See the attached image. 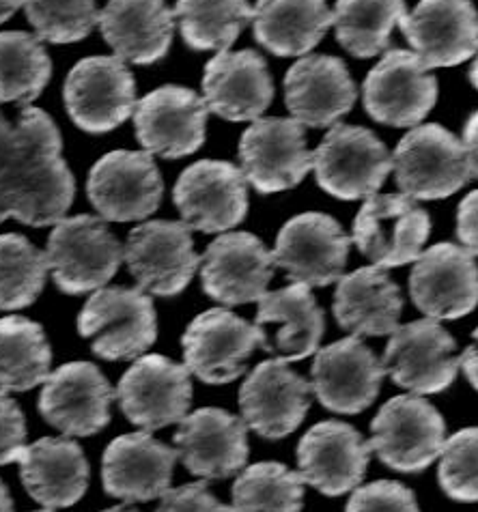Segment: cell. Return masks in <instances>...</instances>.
Masks as SVG:
<instances>
[{
  "label": "cell",
  "instance_id": "cell-5",
  "mask_svg": "<svg viewBox=\"0 0 478 512\" xmlns=\"http://www.w3.org/2000/svg\"><path fill=\"white\" fill-rule=\"evenodd\" d=\"M369 446L379 461L403 474L427 469L442 454L446 422L423 396H395L371 422Z\"/></svg>",
  "mask_w": 478,
  "mask_h": 512
},
{
  "label": "cell",
  "instance_id": "cell-28",
  "mask_svg": "<svg viewBox=\"0 0 478 512\" xmlns=\"http://www.w3.org/2000/svg\"><path fill=\"white\" fill-rule=\"evenodd\" d=\"M203 99L207 108L233 123L257 121L274 99V82L255 50L218 52L205 67Z\"/></svg>",
  "mask_w": 478,
  "mask_h": 512
},
{
  "label": "cell",
  "instance_id": "cell-33",
  "mask_svg": "<svg viewBox=\"0 0 478 512\" xmlns=\"http://www.w3.org/2000/svg\"><path fill=\"white\" fill-rule=\"evenodd\" d=\"M257 325L276 323L278 332L270 353H278L280 360L300 362L317 353L321 336L326 332V315L319 308L311 287L293 282L285 289L265 293L259 300Z\"/></svg>",
  "mask_w": 478,
  "mask_h": 512
},
{
  "label": "cell",
  "instance_id": "cell-39",
  "mask_svg": "<svg viewBox=\"0 0 478 512\" xmlns=\"http://www.w3.org/2000/svg\"><path fill=\"white\" fill-rule=\"evenodd\" d=\"M304 478L276 461L246 467L233 485V512H302Z\"/></svg>",
  "mask_w": 478,
  "mask_h": 512
},
{
  "label": "cell",
  "instance_id": "cell-17",
  "mask_svg": "<svg viewBox=\"0 0 478 512\" xmlns=\"http://www.w3.org/2000/svg\"><path fill=\"white\" fill-rule=\"evenodd\" d=\"M115 392L93 362L78 360L56 368L39 394V414L63 435L89 437L110 422Z\"/></svg>",
  "mask_w": 478,
  "mask_h": 512
},
{
  "label": "cell",
  "instance_id": "cell-40",
  "mask_svg": "<svg viewBox=\"0 0 478 512\" xmlns=\"http://www.w3.org/2000/svg\"><path fill=\"white\" fill-rule=\"evenodd\" d=\"M50 272L48 256L24 235H0V310L35 304Z\"/></svg>",
  "mask_w": 478,
  "mask_h": 512
},
{
  "label": "cell",
  "instance_id": "cell-45",
  "mask_svg": "<svg viewBox=\"0 0 478 512\" xmlns=\"http://www.w3.org/2000/svg\"><path fill=\"white\" fill-rule=\"evenodd\" d=\"M156 512H233V506L222 504L205 482H190L184 487L168 489Z\"/></svg>",
  "mask_w": 478,
  "mask_h": 512
},
{
  "label": "cell",
  "instance_id": "cell-2",
  "mask_svg": "<svg viewBox=\"0 0 478 512\" xmlns=\"http://www.w3.org/2000/svg\"><path fill=\"white\" fill-rule=\"evenodd\" d=\"M78 332L91 340L97 358L138 360L158 338L156 306L138 287H102L80 310Z\"/></svg>",
  "mask_w": 478,
  "mask_h": 512
},
{
  "label": "cell",
  "instance_id": "cell-4",
  "mask_svg": "<svg viewBox=\"0 0 478 512\" xmlns=\"http://www.w3.org/2000/svg\"><path fill=\"white\" fill-rule=\"evenodd\" d=\"M397 186L414 201H440L472 179L463 142L438 123L407 132L392 155Z\"/></svg>",
  "mask_w": 478,
  "mask_h": 512
},
{
  "label": "cell",
  "instance_id": "cell-53",
  "mask_svg": "<svg viewBox=\"0 0 478 512\" xmlns=\"http://www.w3.org/2000/svg\"><path fill=\"white\" fill-rule=\"evenodd\" d=\"M102 512H136L132 508H123V506H115V508H108V510H102Z\"/></svg>",
  "mask_w": 478,
  "mask_h": 512
},
{
  "label": "cell",
  "instance_id": "cell-12",
  "mask_svg": "<svg viewBox=\"0 0 478 512\" xmlns=\"http://www.w3.org/2000/svg\"><path fill=\"white\" fill-rule=\"evenodd\" d=\"M455 347V338L438 319H418L390 334L382 364L399 388L438 394L451 386L461 366Z\"/></svg>",
  "mask_w": 478,
  "mask_h": 512
},
{
  "label": "cell",
  "instance_id": "cell-18",
  "mask_svg": "<svg viewBox=\"0 0 478 512\" xmlns=\"http://www.w3.org/2000/svg\"><path fill=\"white\" fill-rule=\"evenodd\" d=\"M438 99V80L416 52L388 50L364 80V108L384 125L412 127Z\"/></svg>",
  "mask_w": 478,
  "mask_h": 512
},
{
  "label": "cell",
  "instance_id": "cell-51",
  "mask_svg": "<svg viewBox=\"0 0 478 512\" xmlns=\"http://www.w3.org/2000/svg\"><path fill=\"white\" fill-rule=\"evenodd\" d=\"M0 512H13L11 493H9V489H7L3 480H0Z\"/></svg>",
  "mask_w": 478,
  "mask_h": 512
},
{
  "label": "cell",
  "instance_id": "cell-7",
  "mask_svg": "<svg viewBox=\"0 0 478 512\" xmlns=\"http://www.w3.org/2000/svg\"><path fill=\"white\" fill-rule=\"evenodd\" d=\"M319 188L341 201L371 198L392 170L388 147L367 127L334 125L313 153Z\"/></svg>",
  "mask_w": 478,
  "mask_h": 512
},
{
  "label": "cell",
  "instance_id": "cell-50",
  "mask_svg": "<svg viewBox=\"0 0 478 512\" xmlns=\"http://www.w3.org/2000/svg\"><path fill=\"white\" fill-rule=\"evenodd\" d=\"M22 5L24 0H0V24L7 22Z\"/></svg>",
  "mask_w": 478,
  "mask_h": 512
},
{
  "label": "cell",
  "instance_id": "cell-3",
  "mask_svg": "<svg viewBox=\"0 0 478 512\" xmlns=\"http://www.w3.org/2000/svg\"><path fill=\"white\" fill-rule=\"evenodd\" d=\"M48 267L54 284L67 295H84L106 287L119 272L123 244L104 218H63L48 239Z\"/></svg>",
  "mask_w": 478,
  "mask_h": 512
},
{
  "label": "cell",
  "instance_id": "cell-49",
  "mask_svg": "<svg viewBox=\"0 0 478 512\" xmlns=\"http://www.w3.org/2000/svg\"><path fill=\"white\" fill-rule=\"evenodd\" d=\"M472 336L476 340V345H470L466 351H463V355H459V360H461L463 373H466L468 381L472 383V388L478 392V327Z\"/></svg>",
  "mask_w": 478,
  "mask_h": 512
},
{
  "label": "cell",
  "instance_id": "cell-43",
  "mask_svg": "<svg viewBox=\"0 0 478 512\" xmlns=\"http://www.w3.org/2000/svg\"><path fill=\"white\" fill-rule=\"evenodd\" d=\"M345 512H420L416 495L401 482L375 480L351 493Z\"/></svg>",
  "mask_w": 478,
  "mask_h": 512
},
{
  "label": "cell",
  "instance_id": "cell-26",
  "mask_svg": "<svg viewBox=\"0 0 478 512\" xmlns=\"http://www.w3.org/2000/svg\"><path fill=\"white\" fill-rule=\"evenodd\" d=\"M399 26L429 69L461 65L478 50V11L470 0H420Z\"/></svg>",
  "mask_w": 478,
  "mask_h": 512
},
{
  "label": "cell",
  "instance_id": "cell-27",
  "mask_svg": "<svg viewBox=\"0 0 478 512\" xmlns=\"http://www.w3.org/2000/svg\"><path fill=\"white\" fill-rule=\"evenodd\" d=\"M177 448L166 446L147 431L112 439L102 457V485L125 504L162 497L173 480Z\"/></svg>",
  "mask_w": 478,
  "mask_h": 512
},
{
  "label": "cell",
  "instance_id": "cell-29",
  "mask_svg": "<svg viewBox=\"0 0 478 512\" xmlns=\"http://www.w3.org/2000/svg\"><path fill=\"white\" fill-rule=\"evenodd\" d=\"M356 84L347 65L328 54H311L285 76V102L295 121L306 127H328L354 108Z\"/></svg>",
  "mask_w": 478,
  "mask_h": 512
},
{
  "label": "cell",
  "instance_id": "cell-35",
  "mask_svg": "<svg viewBox=\"0 0 478 512\" xmlns=\"http://www.w3.org/2000/svg\"><path fill=\"white\" fill-rule=\"evenodd\" d=\"M52 349L44 327L26 317L0 319V392H28L46 383Z\"/></svg>",
  "mask_w": 478,
  "mask_h": 512
},
{
  "label": "cell",
  "instance_id": "cell-30",
  "mask_svg": "<svg viewBox=\"0 0 478 512\" xmlns=\"http://www.w3.org/2000/svg\"><path fill=\"white\" fill-rule=\"evenodd\" d=\"M100 31L121 61L153 65L171 50L175 13L164 0H108Z\"/></svg>",
  "mask_w": 478,
  "mask_h": 512
},
{
  "label": "cell",
  "instance_id": "cell-34",
  "mask_svg": "<svg viewBox=\"0 0 478 512\" xmlns=\"http://www.w3.org/2000/svg\"><path fill=\"white\" fill-rule=\"evenodd\" d=\"M252 24L259 44L276 56H302L334 24L326 0H257Z\"/></svg>",
  "mask_w": 478,
  "mask_h": 512
},
{
  "label": "cell",
  "instance_id": "cell-24",
  "mask_svg": "<svg viewBox=\"0 0 478 512\" xmlns=\"http://www.w3.org/2000/svg\"><path fill=\"white\" fill-rule=\"evenodd\" d=\"M410 295L429 319H461L478 306V265L455 244H435L418 256L410 276Z\"/></svg>",
  "mask_w": 478,
  "mask_h": 512
},
{
  "label": "cell",
  "instance_id": "cell-46",
  "mask_svg": "<svg viewBox=\"0 0 478 512\" xmlns=\"http://www.w3.org/2000/svg\"><path fill=\"white\" fill-rule=\"evenodd\" d=\"M457 237L472 256H478V190L463 198L457 209Z\"/></svg>",
  "mask_w": 478,
  "mask_h": 512
},
{
  "label": "cell",
  "instance_id": "cell-38",
  "mask_svg": "<svg viewBox=\"0 0 478 512\" xmlns=\"http://www.w3.org/2000/svg\"><path fill=\"white\" fill-rule=\"evenodd\" d=\"M52 61L37 35L0 33V104L28 106L46 89Z\"/></svg>",
  "mask_w": 478,
  "mask_h": 512
},
{
  "label": "cell",
  "instance_id": "cell-1",
  "mask_svg": "<svg viewBox=\"0 0 478 512\" xmlns=\"http://www.w3.org/2000/svg\"><path fill=\"white\" fill-rule=\"evenodd\" d=\"M13 127L16 151L0 186L9 218L35 229L59 224L76 196L59 127L39 108H24Z\"/></svg>",
  "mask_w": 478,
  "mask_h": 512
},
{
  "label": "cell",
  "instance_id": "cell-36",
  "mask_svg": "<svg viewBox=\"0 0 478 512\" xmlns=\"http://www.w3.org/2000/svg\"><path fill=\"white\" fill-rule=\"evenodd\" d=\"M334 28L339 44L358 59L390 50V35L405 16V0H336Z\"/></svg>",
  "mask_w": 478,
  "mask_h": 512
},
{
  "label": "cell",
  "instance_id": "cell-8",
  "mask_svg": "<svg viewBox=\"0 0 478 512\" xmlns=\"http://www.w3.org/2000/svg\"><path fill=\"white\" fill-rule=\"evenodd\" d=\"M123 259L138 289L160 297L186 291L201 265V256L194 250L192 229L186 222L175 220L138 224L125 241Z\"/></svg>",
  "mask_w": 478,
  "mask_h": 512
},
{
  "label": "cell",
  "instance_id": "cell-54",
  "mask_svg": "<svg viewBox=\"0 0 478 512\" xmlns=\"http://www.w3.org/2000/svg\"><path fill=\"white\" fill-rule=\"evenodd\" d=\"M35 512H52V510H35Z\"/></svg>",
  "mask_w": 478,
  "mask_h": 512
},
{
  "label": "cell",
  "instance_id": "cell-31",
  "mask_svg": "<svg viewBox=\"0 0 478 512\" xmlns=\"http://www.w3.org/2000/svg\"><path fill=\"white\" fill-rule=\"evenodd\" d=\"M22 485L46 508L78 504L89 487V463L82 448L67 437H41L20 457Z\"/></svg>",
  "mask_w": 478,
  "mask_h": 512
},
{
  "label": "cell",
  "instance_id": "cell-16",
  "mask_svg": "<svg viewBox=\"0 0 478 512\" xmlns=\"http://www.w3.org/2000/svg\"><path fill=\"white\" fill-rule=\"evenodd\" d=\"M173 201L190 229L224 233L246 218L248 181L229 162L201 160L181 173Z\"/></svg>",
  "mask_w": 478,
  "mask_h": 512
},
{
  "label": "cell",
  "instance_id": "cell-15",
  "mask_svg": "<svg viewBox=\"0 0 478 512\" xmlns=\"http://www.w3.org/2000/svg\"><path fill=\"white\" fill-rule=\"evenodd\" d=\"M164 181L151 153L112 151L97 160L87 179L91 205L110 222H136L160 207Z\"/></svg>",
  "mask_w": 478,
  "mask_h": 512
},
{
  "label": "cell",
  "instance_id": "cell-13",
  "mask_svg": "<svg viewBox=\"0 0 478 512\" xmlns=\"http://www.w3.org/2000/svg\"><path fill=\"white\" fill-rule=\"evenodd\" d=\"M239 162L252 188L261 194L285 192L313 170L304 125L295 119H257L239 140Z\"/></svg>",
  "mask_w": 478,
  "mask_h": 512
},
{
  "label": "cell",
  "instance_id": "cell-10",
  "mask_svg": "<svg viewBox=\"0 0 478 512\" xmlns=\"http://www.w3.org/2000/svg\"><path fill=\"white\" fill-rule=\"evenodd\" d=\"M431 233L427 209L405 194H373L354 220V244L382 269L418 261Z\"/></svg>",
  "mask_w": 478,
  "mask_h": 512
},
{
  "label": "cell",
  "instance_id": "cell-32",
  "mask_svg": "<svg viewBox=\"0 0 478 512\" xmlns=\"http://www.w3.org/2000/svg\"><path fill=\"white\" fill-rule=\"evenodd\" d=\"M334 317L354 336H388L399 327L403 297L382 267L345 274L334 293Z\"/></svg>",
  "mask_w": 478,
  "mask_h": 512
},
{
  "label": "cell",
  "instance_id": "cell-48",
  "mask_svg": "<svg viewBox=\"0 0 478 512\" xmlns=\"http://www.w3.org/2000/svg\"><path fill=\"white\" fill-rule=\"evenodd\" d=\"M463 149H466V160L470 168V177H478V112L468 119L466 130H463Z\"/></svg>",
  "mask_w": 478,
  "mask_h": 512
},
{
  "label": "cell",
  "instance_id": "cell-11",
  "mask_svg": "<svg viewBox=\"0 0 478 512\" xmlns=\"http://www.w3.org/2000/svg\"><path fill=\"white\" fill-rule=\"evenodd\" d=\"M190 375L166 355H140L115 390L123 416L147 433L181 422L192 403Z\"/></svg>",
  "mask_w": 478,
  "mask_h": 512
},
{
  "label": "cell",
  "instance_id": "cell-47",
  "mask_svg": "<svg viewBox=\"0 0 478 512\" xmlns=\"http://www.w3.org/2000/svg\"><path fill=\"white\" fill-rule=\"evenodd\" d=\"M13 151H16V127L9 125L5 117L0 115V186H3V177L11 164ZM0 205L5 207L3 194H0Z\"/></svg>",
  "mask_w": 478,
  "mask_h": 512
},
{
  "label": "cell",
  "instance_id": "cell-44",
  "mask_svg": "<svg viewBox=\"0 0 478 512\" xmlns=\"http://www.w3.org/2000/svg\"><path fill=\"white\" fill-rule=\"evenodd\" d=\"M26 448V418L7 392H0V465L20 461Z\"/></svg>",
  "mask_w": 478,
  "mask_h": 512
},
{
  "label": "cell",
  "instance_id": "cell-6",
  "mask_svg": "<svg viewBox=\"0 0 478 512\" xmlns=\"http://www.w3.org/2000/svg\"><path fill=\"white\" fill-rule=\"evenodd\" d=\"M261 325L248 323L227 308H212L196 317L181 336L188 371L203 383H231L246 373L257 349L267 351Z\"/></svg>",
  "mask_w": 478,
  "mask_h": 512
},
{
  "label": "cell",
  "instance_id": "cell-25",
  "mask_svg": "<svg viewBox=\"0 0 478 512\" xmlns=\"http://www.w3.org/2000/svg\"><path fill=\"white\" fill-rule=\"evenodd\" d=\"M371 452L354 426L336 420L319 422L298 444L300 476L326 497L345 495L364 480Z\"/></svg>",
  "mask_w": 478,
  "mask_h": 512
},
{
  "label": "cell",
  "instance_id": "cell-19",
  "mask_svg": "<svg viewBox=\"0 0 478 512\" xmlns=\"http://www.w3.org/2000/svg\"><path fill=\"white\" fill-rule=\"evenodd\" d=\"M311 375L313 394L323 407L354 416L375 403L386 368L371 347L349 336L317 351Z\"/></svg>",
  "mask_w": 478,
  "mask_h": 512
},
{
  "label": "cell",
  "instance_id": "cell-20",
  "mask_svg": "<svg viewBox=\"0 0 478 512\" xmlns=\"http://www.w3.org/2000/svg\"><path fill=\"white\" fill-rule=\"evenodd\" d=\"M313 386L274 358L255 366L239 388V409L248 429L263 439H283L304 422Z\"/></svg>",
  "mask_w": 478,
  "mask_h": 512
},
{
  "label": "cell",
  "instance_id": "cell-14",
  "mask_svg": "<svg viewBox=\"0 0 478 512\" xmlns=\"http://www.w3.org/2000/svg\"><path fill=\"white\" fill-rule=\"evenodd\" d=\"M349 244L351 239L332 216L308 211L280 229L272 256L291 282L328 287L345 276Z\"/></svg>",
  "mask_w": 478,
  "mask_h": 512
},
{
  "label": "cell",
  "instance_id": "cell-37",
  "mask_svg": "<svg viewBox=\"0 0 478 512\" xmlns=\"http://www.w3.org/2000/svg\"><path fill=\"white\" fill-rule=\"evenodd\" d=\"M181 37L196 52L229 50L252 20L248 0H177Z\"/></svg>",
  "mask_w": 478,
  "mask_h": 512
},
{
  "label": "cell",
  "instance_id": "cell-9",
  "mask_svg": "<svg viewBox=\"0 0 478 512\" xmlns=\"http://www.w3.org/2000/svg\"><path fill=\"white\" fill-rule=\"evenodd\" d=\"M67 115L89 134H106L134 115L136 82L119 56L82 59L65 80Z\"/></svg>",
  "mask_w": 478,
  "mask_h": 512
},
{
  "label": "cell",
  "instance_id": "cell-22",
  "mask_svg": "<svg viewBox=\"0 0 478 512\" xmlns=\"http://www.w3.org/2000/svg\"><path fill=\"white\" fill-rule=\"evenodd\" d=\"M203 291L224 306L259 302L274 278V256L252 233H227L201 256Z\"/></svg>",
  "mask_w": 478,
  "mask_h": 512
},
{
  "label": "cell",
  "instance_id": "cell-52",
  "mask_svg": "<svg viewBox=\"0 0 478 512\" xmlns=\"http://www.w3.org/2000/svg\"><path fill=\"white\" fill-rule=\"evenodd\" d=\"M470 80H472L474 87L478 89V50H476V59H474L472 69H470Z\"/></svg>",
  "mask_w": 478,
  "mask_h": 512
},
{
  "label": "cell",
  "instance_id": "cell-41",
  "mask_svg": "<svg viewBox=\"0 0 478 512\" xmlns=\"http://www.w3.org/2000/svg\"><path fill=\"white\" fill-rule=\"evenodd\" d=\"M22 7L37 37L50 44H74L100 24L95 0H24Z\"/></svg>",
  "mask_w": 478,
  "mask_h": 512
},
{
  "label": "cell",
  "instance_id": "cell-21",
  "mask_svg": "<svg viewBox=\"0 0 478 512\" xmlns=\"http://www.w3.org/2000/svg\"><path fill=\"white\" fill-rule=\"evenodd\" d=\"M207 104L192 89L166 84L136 104L134 127L147 153L177 160L199 151L205 142Z\"/></svg>",
  "mask_w": 478,
  "mask_h": 512
},
{
  "label": "cell",
  "instance_id": "cell-42",
  "mask_svg": "<svg viewBox=\"0 0 478 512\" xmlns=\"http://www.w3.org/2000/svg\"><path fill=\"white\" fill-rule=\"evenodd\" d=\"M438 480L455 502H478V426L457 431L444 442Z\"/></svg>",
  "mask_w": 478,
  "mask_h": 512
},
{
  "label": "cell",
  "instance_id": "cell-23",
  "mask_svg": "<svg viewBox=\"0 0 478 512\" xmlns=\"http://www.w3.org/2000/svg\"><path fill=\"white\" fill-rule=\"evenodd\" d=\"M175 446L192 476L224 480L248 463V426L220 407H203L179 422Z\"/></svg>",
  "mask_w": 478,
  "mask_h": 512
}]
</instances>
